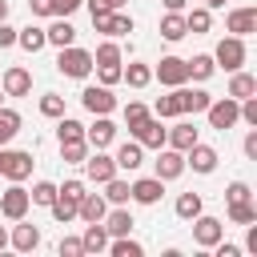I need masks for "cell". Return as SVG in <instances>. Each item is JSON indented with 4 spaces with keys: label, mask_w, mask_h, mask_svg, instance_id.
<instances>
[{
    "label": "cell",
    "mask_w": 257,
    "mask_h": 257,
    "mask_svg": "<svg viewBox=\"0 0 257 257\" xmlns=\"http://www.w3.org/2000/svg\"><path fill=\"white\" fill-rule=\"evenodd\" d=\"M161 193H165V181H161V177H141V181L128 185V197H133L137 205H157Z\"/></svg>",
    "instance_id": "obj_10"
},
{
    "label": "cell",
    "mask_w": 257,
    "mask_h": 257,
    "mask_svg": "<svg viewBox=\"0 0 257 257\" xmlns=\"http://www.w3.org/2000/svg\"><path fill=\"white\" fill-rule=\"evenodd\" d=\"M225 197H229V201H245V197H249V185H245V181H233V185L225 189Z\"/></svg>",
    "instance_id": "obj_50"
},
{
    "label": "cell",
    "mask_w": 257,
    "mask_h": 257,
    "mask_svg": "<svg viewBox=\"0 0 257 257\" xmlns=\"http://www.w3.org/2000/svg\"><path fill=\"white\" fill-rule=\"evenodd\" d=\"M197 213H201V193H181L177 197V217L181 221H193Z\"/></svg>",
    "instance_id": "obj_32"
},
{
    "label": "cell",
    "mask_w": 257,
    "mask_h": 257,
    "mask_svg": "<svg viewBox=\"0 0 257 257\" xmlns=\"http://www.w3.org/2000/svg\"><path fill=\"white\" fill-rule=\"evenodd\" d=\"M28 193L20 189V181H12V189H4L0 193V213L8 217V221H24V213H28Z\"/></svg>",
    "instance_id": "obj_7"
},
{
    "label": "cell",
    "mask_w": 257,
    "mask_h": 257,
    "mask_svg": "<svg viewBox=\"0 0 257 257\" xmlns=\"http://www.w3.org/2000/svg\"><path fill=\"white\" fill-rule=\"evenodd\" d=\"M8 241H12V249H20V253H32V249L40 245V229H36V225H16Z\"/></svg>",
    "instance_id": "obj_22"
},
{
    "label": "cell",
    "mask_w": 257,
    "mask_h": 257,
    "mask_svg": "<svg viewBox=\"0 0 257 257\" xmlns=\"http://www.w3.org/2000/svg\"><path fill=\"white\" fill-rule=\"evenodd\" d=\"M0 20H8V0H0Z\"/></svg>",
    "instance_id": "obj_59"
},
{
    "label": "cell",
    "mask_w": 257,
    "mask_h": 257,
    "mask_svg": "<svg viewBox=\"0 0 257 257\" xmlns=\"http://www.w3.org/2000/svg\"><path fill=\"white\" fill-rule=\"evenodd\" d=\"M229 221L233 225H249V221H257V205L245 197V201H229Z\"/></svg>",
    "instance_id": "obj_29"
},
{
    "label": "cell",
    "mask_w": 257,
    "mask_h": 257,
    "mask_svg": "<svg viewBox=\"0 0 257 257\" xmlns=\"http://www.w3.org/2000/svg\"><path fill=\"white\" fill-rule=\"evenodd\" d=\"M80 245H84V253H100V249L108 245V229H104L100 221H88V229H84Z\"/></svg>",
    "instance_id": "obj_24"
},
{
    "label": "cell",
    "mask_w": 257,
    "mask_h": 257,
    "mask_svg": "<svg viewBox=\"0 0 257 257\" xmlns=\"http://www.w3.org/2000/svg\"><path fill=\"white\" fill-rule=\"evenodd\" d=\"M28 92H32V72L20 68V64H12L4 72V96H28Z\"/></svg>",
    "instance_id": "obj_13"
},
{
    "label": "cell",
    "mask_w": 257,
    "mask_h": 257,
    "mask_svg": "<svg viewBox=\"0 0 257 257\" xmlns=\"http://www.w3.org/2000/svg\"><path fill=\"white\" fill-rule=\"evenodd\" d=\"M133 225H137V221H133L128 209H112V213H104V229H108V237H128Z\"/></svg>",
    "instance_id": "obj_21"
},
{
    "label": "cell",
    "mask_w": 257,
    "mask_h": 257,
    "mask_svg": "<svg viewBox=\"0 0 257 257\" xmlns=\"http://www.w3.org/2000/svg\"><path fill=\"white\" fill-rule=\"evenodd\" d=\"M104 201H108V205H124V201H128V181L108 177V181H104Z\"/></svg>",
    "instance_id": "obj_34"
},
{
    "label": "cell",
    "mask_w": 257,
    "mask_h": 257,
    "mask_svg": "<svg viewBox=\"0 0 257 257\" xmlns=\"http://www.w3.org/2000/svg\"><path fill=\"white\" fill-rule=\"evenodd\" d=\"M16 133H20V112H12V108H0V145H8Z\"/></svg>",
    "instance_id": "obj_33"
},
{
    "label": "cell",
    "mask_w": 257,
    "mask_h": 257,
    "mask_svg": "<svg viewBox=\"0 0 257 257\" xmlns=\"http://www.w3.org/2000/svg\"><path fill=\"white\" fill-rule=\"evenodd\" d=\"M48 209H52V217H56L60 225H68V221L76 217V201H68V197H60V193L52 197V205H48Z\"/></svg>",
    "instance_id": "obj_35"
},
{
    "label": "cell",
    "mask_w": 257,
    "mask_h": 257,
    "mask_svg": "<svg viewBox=\"0 0 257 257\" xmlns=\"http://www.w3.org/2000/svg\"><path fill=\"white\" fill-rule=\"evenodd\" d=\"M157 116L165 120V116H181V96H177V88L169 92V96H157Z\"/></svg>",
    "instance_id": "obj_38"
},
{
    "label": "cell",
    "mask_w": 257,
    "mask_h": 257,
    "mask_svg": "<svg viewBox=\"0 0 257 257\" xmlns=\"http://www.w3.org/2000/svg\"><path fill=\"white\" fill-rule=\"evenodd\" d=\"M193 241H197L201 249H213L217 241H225V225H221L217 217L197 213V217H193Z\"/></svg>",
    "instance_id": "obj_5"
},
{
    "label": "cell",
    "mask_w": 257,
    "mask_h": 257,
    "mask_svg": "<svg viewBox=\"0 0 257 257\" xmlns=\"http://www.w3.org/2000/svg\"><path fill=\"white\" fill-rule=\"evenodd\" d=\"M165 141H169V149H177V153H185L189 145H197V128L189 124V120H177L169 133H165Z\"/></svg>",
    "instance_id": "obj_19"
},
{
    "label": "cell",
    "mask_w": 257,
    "mask_h": 257,
    "mask_svg": "<svg viewBox=\"0 0 257 257\" xmlns=\"http://www.w3.org/2000/svg\"><path fill=\"white\" fill-rule=\"evenodd\" d=\"M185 68H189L193 80H209V76L217 72V60H213V56H193V60H185Z\"/></svg>",
    "instance_id": "obj_30"
},
{
    "label": "cell",
    "mask_w": 257,
    "mask_h": 257,
    "mask_svg": "<svg viewBox=\"0 0 257 257\" xmlns=\"http://www.w3.org/2000/svg\"><path fill=\"white\" fill-rule=\"evenodd\" d=\"M0 100H4V88H0Z\"/></svg>",
    "instance_id": "obj_60"
},
{
    "label": "cell",
    "mask_w": 257,
    "mask_h": 257,
    "mask_svg": "<svg viewBox=\"0 0 257 257\" xmlns=\"http://www.w3.org/2000/svg\"><path fill=\"white\" fill-rule=\"evenodd\" d=\"M253 92H257V80H253L249 72H241V68H237V72H233V80H229V96H233V100H245V96H253Z\"/></svg>",
    "instance_id": "obj_26"
},
{
    "label": "cell",
    "mask_w": 257,
    "mask_h": 257,
    "mask_svg": "<svg viewBox=\"0 0 257 257\" xmlns=\"http://www.w3.org/2000/svg\"><path fill=\"white\" fill-rule=\"evenodd\" d=\"M112 161H116V169H128V173H133V169H141V165H145V149H141L137 141H124V145L116 149V157H112Z\"/></svg>",
    "instance_id": "obj_20"
},
{
    "label": "cell",
    "mask_w": 257,
    "mask_h": 257,
    "mask_svg": "<svg viewBox=\"0 0 257 257\" xmlns=\"http://www.w3.org/2000/svg\"><path fill=\"white\" fill-rule=\"evenodd\" d=\"M56 68L64 72V76H72V80H84L96 64H92V52H84V48H76V44H68V48H60V56H56Z\"/></svg>",
    "instance_id": "obj_1"
},
{
    "label": "cell",
    "mask_w": 257,
    "mask_h": 257,
    "mask_svg": "<svg viewBox=\"0 0 257 257\" xmlns=\"http://www.w3.org/2000/svg\"><path fill=\"white\" fill-rule=\"evenodd\" d=\"M153 76H157L161 84L177 88V84H185V80H189V68H185V60H181V56H161V64L153 68Z\"/></svg>",
    "instance_id": "obj_9"
},
{
    "label": "cell",
    "mask_w": 257,
    "mask_h": 257,
    "mask_svg": "<svg viewBox=\"0 0 257 257\" xmlns=\"http://www.w3.org/2000/svg\"><path fill=\"white\" fill-rule=\"evenodd\" d=\"M56 137H60V145H64V141H80V137H84V124H80V120H72V116H60Z\"/></svg>",
    "instance_id": "obj_37"
},
{
    "label": "cell",
    "mask_w": 257,
    "mask_h": 257,
    "mask_svg": "<svg viewBox=\"0 0 257 257\" xmlns=\"http://www.w3.org/2000/svg\"><path fill=\"white\" fill-rule=\"evenodd\" d=\"M120 80V64H100V84H116Z\"/></svg>",
    "instance_id": "obj_49"
},
{
    "label": "cell",
    "mask_w": 257,
    "mask_h": 257,
    "mask_svg": "<svg viewBox=\"0 0 257 257\" xmlns=\"http://www.w3.org/2000/svg\"><path fill=\"white\" fill-rule=\"evenodd\" d=\"M80 100H84V108H88L92 116H108V112L116 108V96L108 92V84H92V88H84Z\"/></svg>",
    "instance_id": "obj_8"
},
{
    "label": "cell",
    "mask_w": 257,
    "mask_h": 257,
    "mask_svg": "<svg viewBox=\"0 0 257 257\" xmlns=\"http://www.w3.org/2000/svg\"><path fill=\"white\" fill-rule=\"evenodd\" d=\"M88 4H104V8H112V12H116V8H124L128 0H88Z\"/></svg>",
    "instance_id": "obj_56"
},
{
    "label": "cell",
    "mask_w": 257,
    "mask_h": 257,
    "mask_svg": "<svg viewBox=\"0 0 257 257\" xmlns=\"http://www.w3.org/2000/svg\"><path fill=\"white\" fill-rule=\"evenodd\" d=\"M241 120L257 128V100H253V96H245V100H241Z\"/></svg>",
    "instance_id": "obj_46"
},
{
    "label": "cell",
    "mask_w": 257,
    "mask_h": 257,
    "mask_svg": "<svg viewBox=\"0 0 257 257\" xmlns=\"http://www.w3.org/2000/svg\"><path fill=\"white\" fill-rule=\"evenodd\" d=\"M80 253H84L80 237H64V241H60V257H80Z\"/></svg>",
    "instance_id": "obj_47"
},
{
    "label": "cell",
    "mask_w": 257,
    "mask_h": 257,
    "mask_svg": "<svg viewBox=\"0 0 257 257\" xmlns=\"http://www.w3.org/2000/svg\"><path fill=\"white\" fill-rule=\"evenodd\" d=\"M145 116H149V108H145L141 100H133V104H124V124H128V128H133V124H141Z\"/></svg>",
    "instance_id": "obj_44"
},
{
    "label": "cell",
    "mask_w": 257,
    "mask_h": 257,
    "mask_svg": "<svg viewBox=\"0 0 257 257\" xmlns=\"http://www.w3.org/2000/svg\"><path fill=\"white\" fill-rule=\"evenodd\" d=\"M112 137H116V124H112L108 116H96V124H92V128H84V141H88L92 149H104V145H112Z\"/></svg>",
    "instance_id": "obj_18"
},
{
    "label": "cell",
    "mask_w": 257,
    "mask_h": 257,
    "mask_svg": "<svg viewBox=\"0 0 257 257\" xmlns=\"http://www.w3.org/2000/svg\"><path fill=\"white\" fill-rule=\"evenodd\" d=\"M40 112L44 116H64V96H56V92L40 96Z\"/></svg>",
    "instance_id": "obj_42"
},
{
    "label": "cell",
    "mask_w": 257,
    "mask_h": 257,
    "mask_svg": "<svg viewBox=\"0 0 257 257\" xmlns=\"http://www.w3.org/2000/svg\"><path fill=\"white\" fill-rule=\"evenodd\" d=\"M225 28H229L233 36H249V32H257V8H253V4L233 8V12L225 16Z\"/></svg>",
    "instance_id": "obj_11"
},
{
    "label": "cell",
    "mask_w": 257,
    "mask_h": 257,
    "mask_svg": "<svg viewBox=\"0 0 257 257\" xmlns=\"http://www.w3.org/2000/svg\"><path fill=\"white\" fill-rule=\"evenodd\" d=\"M120 80H128L133 88H145L153 80V68L149 64H128V68H120Z\"/></svg>",
    "instance_id": "obj_31"
},
{
    "label": "cell",
    "mask_w": 257,
    "mask_h": 257,
    "mask_svg": "<svg viewBox=\"0 0 257 257\" xmlns=\"http://www.w3.org/2000/svg\"><path fill=\"white\" fill-rule=\"evenodd\" d=\"M84 173H88V181L104 185L108 177H116V161H112V157H104V153L96 149L92 157H84Z\"/></svg>",
    "instance_id": "obj_12"
},
{
    "label": "cell",
    "mask_w": 257,
    "mask_h": 257,
    "mask_svg": "<svg viewBox=\"0 0 257 257\" xmlns=\"http://www.w3.org/2000/svg\"><path fill=\"white\" fill-rule=\"evenodd\" d=\"M104 213H108V201L100 193H84L80 205H76V217L80 221H104Z\"/></svg>",
    "instance_id": "obj_16"
},
{
    "label": "cell",
    "mask_w": 257,
    "mask_h": 257,
    "mask_svg": "<svg viewBox=\"0 0 257 257\" xmlns=\"http://www.w3.org/2000/svg\"><path fill=\"white\" fill-rule=\"evenodd\" d=\"M84 0H52V16H72Z\"/></svg>",
    "instance_id": "obj_48"
},
{
    "label": "cell",
    "mask_w": 257,
    "mask_h": 257,
    "mask_svg": "<svg viewBox=\"0 0 257 257\" xmlns=\"http://www.w3.org/2000/svg\"><path fill=\"white\" fill-rule=\"evenodd\" d=\"M32 16H52V0H28Z\"/></svg>",
    "instance_id": "obj_52"
},
{
    "label": "cell",
    "mask_w": 257,
    "mask_h": 257,
    "mask_svg": "<svg viewBox=\"0 0 257 257\" xmlns=\"http://www.w3.org/2000/svg\"><path fill=\"white\" fill-rule=\"evenodd\" d=\"M185 32H189V28H185V16H181V12H165V16H161V36H165V40H181Z\"/></svg>",
    "instance_id": "obj_27"
},
{
    "label": "cell",
    "mask_w": 257,
    "mask_h": 257,
    "mask_svg": "<svg viewBox=\"0 0 257 257\" xmlns=\"http://www.w3.org/2000/svg\"><path fill=\"white\" fill-rule=\"evenodd\" d=\"M177 96H181V112H205L213 100L205 88H185V84H177Z\"/></svg>",
    "instance_id": "obj_17"
},
{
    "label": "cell",
    "mask_w": 257,
    "mask_h": 257,
    "mask_svg": "<svg viewBox=\"0 0 257 257\" xmlns=\"http://www.w3.org/2000/svg\"><path fill=\"white\" fill-rule=\"evenodd\" d=\"M185 153H189V157H185V165H193L197 173H213V169H217V149H209V145H201V141H197V145H189Z\"/></svg>",
    "instance_id": "obj_15"
},
{
    "label": "cell",
    "mask_w": 257,
    "mask_h": 257,
    "mask_svg": "<svg viewBox=\"0 0 257 257\" xmlns=\"http://www.w3.org/2000/svg\"><path fill=\"white\" fill-rule=\"evenodd\" d=\"M245 157H249V161H257V128L245 137Z\"/></svg>",
    "instance_id": "obj_53"
},
{
    "label": "cell",
    "mask_w": 257,
    "mask_h": 257,
    "mask_svg": "<svg viewBox=\"0 0 257 257\" xmlns=\"http://www.w3.org/2000/svg\"><path fill=\"white\" fill-rule=\"evenodd\" d=\"M145 249L137 245V241H128V237H116L112 241V257H141Z\"/></svg>",
    "instance_id": "obj_43"
},
{
    "label": "cell",
    "mask_w": 257,
    "mask_h": 257,
    "mask_svg": "<svg viewBox=\"0 0 257 257\" xmlns=\"http://www.w3.org/2000/svg\"><path fill=\"white\" fill-rule=\"evenodd\" d=\"M4 245H8V229L0 225V249H4Z\"/></svg>",
    "instance_id": "obj_58"
},
{
    "label": "cell",
    "mask_w": 257,
    "mask_h": 257,
    "mask_svg": "<svg viewBox=\"0 0 257 257\" xmlns=\"http://www.w3.org/2000/svg\"><path fill=\"white\" fill-rule=\"evenodd\" d=\"M56 193H60V197H68V201H76V205H80V197H84V185H80V181H64V185H60V189H56Z\"/></svg>",
    "instance_id": "obj_45"
},
{
    "label": "cell",
    "mask_w": 257,
    "mask_h": 257,
    "mask_svg": "<svg viewBox=\"0 0 257 257\" xmlns=\"http://www.w3.org/2000/svg\"><path fill=\"white\" fill-rule=\"evenodd\" d=\"M16 44H20L24 52H40V48L48 44V36H44V28L28 24V28H20V32H16Z\"/></svg>",
    "instance_id": "obj_25"
},
{
    "label": "cell",
    "mask_w": 257,
    "mask_h": 257,
    "mask_svg": "<svg viewBox=\"0 0 257 257\" xmlns=\"http://www.w3.org/2000/svg\"><path fill=\"white\" fill-rule=\"evenodd\" d=\"M32 153H24V149H0V173L8 177V181H24L28 173H32Z\"/></svg>",
    "instance_id": "obj_3"
},
{
    "label": "cell",
    "mask_w": 257,
    "mask_h": 257,
    "mask_svg": "<svg viewBox=\"0 0 257 257\" xmlns=\"http://www.w3.org/2000/svg\"><path fill=\"white\" fill-rule=\"evenodd\" d=\"M209 124L217 128V133H229L237 120H241V100H233V96H221V100H209Z\"/></svg>",
    "instance_id": "obj_2"
},
{
    "label": "cell",
    "mask_w": 257,
    "mask_h": 257,
    "mask_svg": "<svg viewBox=\"0 0 257 257\" xmlns=\"http://www.w3.org/2000/svg\"><path fill=\"white\" fill-rule=\"evenodd\" d=\"M8 44H16V28L0 20V48H8Z\"/></svg>",
    "instance_id": "obj_51"
},
{
    "label": "cell",
    "mask_w": 257,
    "mask_h": 257,
    "mask_svg": "<svg viewBox=\"0 0 257 257\" xmlns=\"http://www.w3.org/2000/svg\"><path fill=\"white\" fill-rule=\"evenodd\" d=\"M124 32H133V16H124V12L116 8L112 20H108V36H124Z\"/></svg>",
    "instance_id": "obj_41"
},
{
    "label": "cell",
    "mask_w": 257,
    "mask_h": 257,
    "mask_svg": "<svg viewBox=\"0 0 257 257\" xmlns=\"http://www.w3.org/2000/svg\"><path fill=\"white\" fill-rule=\"evenodd\" d=\"M209 24H213L209 8H193V12L185 16V28H189V32H197V36H201V32H209Z\"/></svg>",
    "instance_id": "obj_36"
},
{
    "label": "cell",
    "mask_w": 257,
    "mask_h": 257,
    "mask_svg": "<svg viewBox=\"0 0 257 257\" xmlns=\"http://www.w3.org/2000/svg\"><path fill=\"white\" fill-rule=\"evenodd\" d=\"M161 4H165V12H185L189 0H161Z\"/></svg>",
    "instance_id": "obj_55"
},
{
    "label": "cell",
    "mask_w": 257,
    "mask_h": 257,
    "mask_svg": "<svg viewBox=\"0 0 257 257\" xmlns=\"http://www.w3.org/2000/svg\"><path fill=\"white\" fill-rule=\"evenodd\" d=\"M213 60H217L225 72H237V68L245 64V36H225V40L217 44Z\"/></svg>",
    "instance_id": "obj_4"
},
{
    "label": "cell",
    "mask_w": 257,
    "mask_h": 257,
    "mask_svg": "<svg viewBox=\"0 0 257 257\" xmlns=\"http://www.w3.org/2000/svg\"><path fill=\"white\" fill-rule=\"evenodd\" d=\"M128 133L137 137V145H141V149H161V145H165V133H169V128H161V116H153V112H149V116H145L141 124H133Z\"/></svg>",
    "instance_id": "obj_6"
},
{
    "label": "cell",
    "mask_w": 257,
    "mask_h": 257,
    "mask_svg": "<svg viewBox=\"0 0 257 257\" xmlns=\"http://www.w3.org/2000/svg\"><path fill=\"white\" fill-rule=\"evenodd\" d=\"M84 157H88V141H84V137L60 145V161H64V165H84Z\"/></svg>",
    "instance_id": "obj_28"
},
{
    "label": "cell",
    "mask_w": 257,
    "mask_h": 257,
    "mask_svg": "<svg viewBox=\"0 0 257 257\" xmlns=\"http://www.w3.org/2000/svg\"><path fill=\"white\" fill-rule=\"evenodd\" d=\"M92 64H96V68H100V64H120V48H116L112 40H108V44H100V48L92 52Z\"/></svg>",
    "instance_id": "obj_39"
},
{
    "label": "cell",
    "mask_w": 257,
    "mask_h": 257,
    "mask_svg": "<svg viewBox=\"0 0 257 257\" xmlns=\"http://www.w3.org/2000/svg\"><path fill=\"white\" fill-rule=\"evenodd\" d=\"M52 197H56V185H52V181L32 185V193H28V201H32V205H52Z\"/></svg>",
    "instance_id": "obj_40"
},
{
    "label": "cell",
    "mask_w": 257,
    "mask_h": 257,
    "mask_svg": "<svg viewBox=\"0 0 257 257\" xmlns=\"http://www.w3.org/2000/svg\"><path fill=\"white\" fill-rule=\"evenodd\" d=\"M205 8L213 12V8H225V0H205Z\"/></svg>",
    "instance_id": "obj_57"
},
{
    "label": "cell",
    "mask_w": 257,
    "mask_h": 257,
    "mask_svg": "<svg viewBox=\"0 0 257 257\" xmlns=\"http://www.w3.org/2000/svg\"><path fill=\"white\" fill-rule=\"evenodd\" d=\"M217 245H221V241H217ZM217 257H241V249H237V245H221Z\"/></svg>",
    "instance_id": "obj_54"
},
{
    "label": "cell",
    "mask_w": 257,
    "mask_h": 257,
    "mask_svg": "<svg viewBox=\"0 0 257 257\" xmlns=\"http://www.w3.org/2000/svg\"><path fill=\"white\" fill-rule=\"evenodd\" d=\"M181 173H185V157H181L177 149H165V145H161V157H157V177H161V181H177Z\"/></svg>",
    "instance_id": "obj_14"
},
{
    "label": "cell",
    "mask_w": 257,
    "mask_h": 257,
    "mask_svg": "<svg viewBox=\"0 0 257 257\" xmlns=\"http://www.w3.org/2000/svg\"><path fill=\"white\" fill-rule=\"evenodd\" d=\"M44 36H48V44H56V48H68V44H76V28L60 16L52 28H44Z\"/></svg>",
    "instance_id": "obj_23"
}]
</instances>
